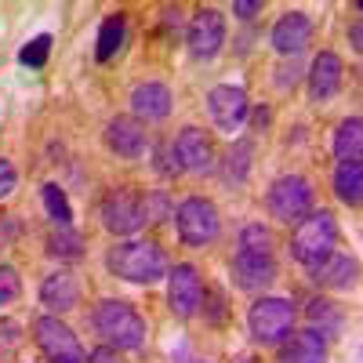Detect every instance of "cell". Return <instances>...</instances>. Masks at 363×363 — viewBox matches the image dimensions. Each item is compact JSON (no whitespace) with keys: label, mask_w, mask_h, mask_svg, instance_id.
Wrapping results in <instances>:
<instances>
[{"label":"cell","mask_w":363,"mask_h":363,"mask_svg":"<svg viewBox=\"0 0 363 363\" xmlns=\"http://www.w3.org/2000/svg\"><path fill=\"white\" fill-rule=\"evenodd\" d=\"M247 91L244 87H236V84H218V87H211V95H207V113L211 120H215V128L218 131H240L244 128V120H247Z\"/></svg>","instance_id":"9"},{"label":"cell","mask_w":363,"mask_h":363,"mask_svg":"<svg viewBox=\"0 0 363 363\" xmlns=\"http://www.w3.org/2000/svg\"><path fill=\"white\" fill-rule=\"evenodd\" d=\"M280 363H327V338L316 327L298 330V335L280 349Z\"/></svg>","instance_id":"20"},{"label":"cell","mask_w":363,"mask_h":363,"mask_svg":"<svg viewBox=\"0 0 363 363\" xmlns=\"http://www.w3.org/2000/svg\"><path fill=\"white\" fill-rule=\"evenodd\" d=\"M359 37H363V26H359V18L352 22V29H349V40H352V48L359 51Z\"/></svg>","instance_id":"34"},{"label":"cell","mask_w":363,"mask_h":363,"mask_svg":"<svg viewBox=\"0 0 363 363\" xmlns=\"http://www.w3.org/2000/svg\"><path fill=\"white\" fill-rule=\"evenodd\" d=\"M40 301H44L51 313H69V309H77V301H80V284H77V277H73V272H66V269L51 272V277L40 284Z\"/></svg>","instance_id":"18"},{"label":"cell","mask_w":363,"mask_h":363,"mask_svg":"<svg viewBox=\"0 0 363 363\" xmlns=\"http://www.w3.org/2000/svg\"><path fill=\"white\" fill-rule=\"evenodd\" d=\"M174 225H178V236L186 247H207V244H215L218 233H222L218 207L203 196L182 200L178 211H174Z\"/></svg>","instance_id":"5"},{"label":"cell","mask_w":363,"mask_h":363,"mask_svg":"<svg viewBox=\"0 0 363 363\" xmlns=\"http://www.w3.org/2000/svg\"><path fill=\"white\" fill-rule=\"evenodd\" d=\"M233 11H236L240 18H255V15L262 11V0H236Z\"/></svg>","instance_id":"32"},{"label":"cell","mask_w":363,"mask_h":363,"mask_svg":"<svg viewBox=\"0 0 363 363\" xmlns=\"http://www.w3.org/2000/svg\"><path fill=\"white\" fill-rule=\"evenodd\" d=\"M313 40V18L306 11H287L272 26V48L280 55H298L306 51V44Z\"/></svg>","instance_id":"16"},{"label":"cell","mask_w":363,"mask_h":363,"mask_svg":"<svg viewBox=\"0 0 363 363\" xmlns=\"http://www.w3.org/2000/svg\"><path fill=\"white\" fill-rule=\"evenodd\" d=\"M48 251L58 255V258H80V255H84V236H80L73 225H58V229L48 236Z\"/></svg>","instance_id":"24"},{"label":"cell","mask_w":363,"mask_h":363,"mask_svg":"<svg viewBox=\"0 0 363 363\" xmlns=\"http://www.w3.org/2000/svg\"><path fill=\"white\" fill-rule=\"evenodd\" d=\"M91 363H113V352L109 349H95V352H87Z\"/></svg>","instance_id":"33"},{"label":"cell","mask_w":363,"mask_h":363,"mask_svg":"<svg viewBox=\"0 0 363 363\" xmlns=\"http://www.w3.org/2000/svg\"><path fill=\"white\" fill-rule=\"evenodd\" d=\"M15 186H18V174H15V167L0 157V196H11L15 193Z\"/></svg>","instance_id":"31"},{"label":"cell","mask_w":363,"mask_h":363,"mask_svg":"<svg viewBox=\"0 0 363 363\" xmlns=\"http://www.w3.org/2000/svg\"><path fill=\"white\" fill-rule=\"evenodd\" d=\"M265 207L269 215L284 222V225H298L301 218L313 211V182L301 174H284L269 186L265 193Z\"/></svg>","instance_id":"4"},{"label":"cell","mask_w":363,"mask_h":363,"mask_svg":"<svg viewBox=\"0 0 363 363\" xmlns=\"http://www.w3.org/2000/svg\"><path fill=\"white\" fill-rule=\"evenodd\" d=\"M294 301L287 298H258L251 313H247V327H251V338L258 345H277L291 335V327H294Z\"/></svg>","instance_id":"6"},{"label":"cell","mask_w":363,"mask_h":363,"mask_svg":"<svg viewBox=\"0 0 363 363\" xmlns=\"http://www.w3.org/2000/svg\"><path fill=\"white\" fill-rule=\"evenodd\" d=\"M131 113L135 120H167L171 113V87L160 80H145L131 91Z\"/></svg>","instance_id":"17"},{"label":"cell","mask_w":363,"mask_h":363,"mask_svg":"<svg viewBox=\"0 0 363 363\" xmlns=\"http://www.w3.org/2000/svg\"><path fill=\"white\" fill-rule=\"evenodd\" d=\"M109 272L128 284H157L167 277V258L160 251V244L153 240H128V244H116L106 258Z\"/></svg>","instance_id":"1"},{"label":"cell","mask_w":363,"mask_h":363,"mask_svg":"<svg viewBox=\"0 0 363 363\" xmlns=\"http://www.w3.org/2000/svg\"><path fill=\"white\" fill-rule=\"evenodd\" d=\"M40 196H44V207H48V215H51L55 225H73V207H69L66 193L58 189L55 182H48V186L40 189Z\"/></svg>","instance_id":"26"},{"label":"cell","mask_w":363,"mask_h":363,"mask_svg":"<svg viewBox=\"0 0 363 363\" xmlns=\"http://www.w3.org/2000/svg\"><path fill=\"white\" fill-rule=\"evenodd\" d=\"M359 149H363V124H359V116H349L335 131V157H338V164L359 160Z\"/></svg>","instance_id":"23"},{"label":"cell","mask_w":363,"mask_h":363,"mask_svg":"<svg viewBox=\"0 0 363 363\" xmlns=\"http://www.w3.org/2000/svg\"><path fill=\"white\" fill-rule=\"evenodd\" d=\"M338 222L330 211H309L291 233V258L306 269H316L327 255H335Z\"/></svg>","instance_id":"2"},{"label":"cell","mask_w":363,"mask_h":363,"mask_svg":"<svg viewBox=\"0 0 363 363\" xmlns=\"http://www.w3.org/2000/svg\"><path fill=\"white\" fill-rule=\"evenodd\" d=\"M18 294H22V277H18V269L0 265V306H11V301H18Z\"/></svg>","instance_id":"30"},{"label":"cell","mask_w":363,"mask_h":363,"mask_svg":"<svg viewBox=\"0 0 363 363\" xmlns=\"http://www.w3.org/2000/svg\"><path fill=\"white\" fill-rule=\"evenodd\" d=\"M48 51H51V33H40V37H33L26 48H22V55H18V62L22 66H33V69H40L44 62H48Z\"/></svg>","instance_id":"29"},{"label":"cell","mask_w":363,"mask_h":363,"mask_svg":"<svg viewBox=\"0 0 363 363\" xmlns=\"http://www.w3.org/2000/svg\"><path fill=\"white\" fill-rule=\"evenodd\" d=\"M233 277H236V287H244V291H265L272 280H277V262H272V255L236 251Z\"/></svg>","instance_id":"14"},{"label":"cell","mask_w":363,"mask_h":363,"mask_svg":"<svg viewBox=\"0 0 363 363\" xmlns=\"http://www.w3.org/2000/svg\"><path fill=\"white\" fill-rule=\"evenodd\" d=\"M200 301H203L200 272H196L193 265H186V262L174 265V269L167 272V306H171V313L182 316V320H189V316H196Z\"/></svg>","instance_id":"12"},{"label":"cell","mask_w":363,"mask_h":363,"mask_svg":"<svg viewBox=\"0 0 363 363\" xmlns=\"http://www.w3.org/2000/svg\"><path fill=\"white\" fill-rule=\"evenodd\" d=\"M91 323H95V330L113 345V349H142L145 345V320L128 306V301H116V298H106L95 306V316H91Z\"/></svg>","instance_id":"3"},{"label":"cell","mask_w":363,"mask_h":363,"mask_svg":"<svg viewBox=\"0 0 363 363\" xmlns=\"http://www.w3.org/2000/svg\"><path fill=\"white\" fill-rule=\"evenodd\" d=\"M251 153H255V145H251L247 138L233 142L229 157H225V178H229V182H244V178H247V171H251Z\"/></svg>","instance_id":"25"},{"label":"cell","mask_w":363,"mask_h":363,"mask_svg":"<svg viewBox=\"0 0 363 363\" xmlns=\"http://www.w3.org/2000/svg\"><path fill=\"white\" fill-rule=\"evenodd\" d=\"M240 251H258V255H272V233L258 222L244 225V233H240Z\"/></svg>","instance_id":"28"},{"label":"cell","mask_w":363,"mask_h":363,"mask_svg":"<svg viewBox=\"0 0 363 363\" xmlns=\"http://www.w3.org/2000/svg\"><path fill=\"white\" fill-rule=\"evenodd\" d=\"M313 272V284L327 287V291H349L356 284V258L349 255H327Z\"/></svg>","instance_id":"19"},{"label":"cell","mask_w":363,"mask_h":363,"mask_svg":"<svg viewBox=\"0 0 363 363\" xmlns=\"http://www.w3.org/2000/svg\"><path fill=\"white\" fill-rule=\"evenodd\" d=\"M149 222V211H145V196H138L128 186H116L106 193L102 200V225L116 236H128L135 229H142Z\"/></svg>","instance_id":"7"},{"label":"cell","mask_w":363,"mask_h":363,"mask_svg":"<svg viewBox=\"0 0 363 363\" xmlns=\"http://www.w3.org/2000/svg\"><path fill=\"white\" fill-rule=\"evenodd\" d=\"M335 196L349 207H359L363 200V164L359 160H345L335 167Z\"/></svg>","instance_id":"21"},{"label":"cell","mask_w":363,"mask_h":363,"mask_svg":"<svg viewBox=\"0 0 363 363\" xmlns=\"http://www.w3.org/2000/svg\"><path fill=\"white\" fill-rule=\"evenodd\" d=\"M106 145L113 149L116 157L138 160L145 153V145H149L142 120H135V116H113L109 124H106Z\"/></svg>","instance_id":"13"},{"label":"cell","mask_w":363,"mask_h":363,"mask_svg":"<svg viewBox=\"0 0 363 363\" xmlns=\"http://www.w3.org/2000/svg\"><path fill=\"white\" fill-rule=\"evenodd\" d=\"M171 157L178 171H189V174H203L215 167V145L200 128H182L178 138L171 142Z\"/></svg>","instance_id":"11"},{"label":"cell","mask_w":363,"mask_h":363,"mask_svg":"<svg viewBox=\"0 0 363 363\" xmlns=\"http://www.w3.org/2000/svg\"><path fill=\"white\" fill-rule=\"evenodd\" d=\"M124 37H128V22H124V15H109L102 26H99V40H95V58L99 62H113L116 58V51L124 48Z\"/></svg>","instance_id":"22"},{"label":"cell","mask_w":363,"mask_h":363,"mask_svg":"<svg viewBox=\"0 0 363 363\" xmlns=\"http://www.w3.org/2000/svg\"><path fill=\"white\" fill-rule=\"evenodd\" d=\"M33 338L48 363H87V352L77 342L73 327H66L58 316H40L33 323Z\"/></svg>","instance_id":"8"},{"label":"cell","mask_w":363,"mask_h":363,"mask_svg":"<svg viewBox=\"0 0 363 363\" xmlns=\"http://www.w3.org/2000/svg\"><path fill=\"white\" fill-rule=\"evenodd\" d=\"M342 58L335 51H320L313 58V69H309V99L313 102H330L342 91Z\"/></svg>","instance_id":"15"},{"label":"cell","mask_w":363,"mask_h":363,"mask_svg":"<svg viewBox=\"0 0 363 363\" xmlns=\"http://www.w3.org/2000/svg\"><path fill=\"white\" fill-rule=\"evenodd\" d=\"M186 44L193 58H215L225 44V15L218 8H200L186 29Z\"/></svg>","instance_id":"10"},{"label":"cell","mask_w":363,"mask_h":363,"mask_svg":"<svg viewBox=\"0 0 363 363\" xmlns=\"http://www.w3.org/2000/svg\"><path fill=\"white\" fill-rule=\"evenodd\" d=\"M309 320L320 323V335H323V338H327V335H335V330L342 327V313L330 306V301H323V298H316L313 306H309Z\"/></svg>","instance_id":"27"}]
</instances>
